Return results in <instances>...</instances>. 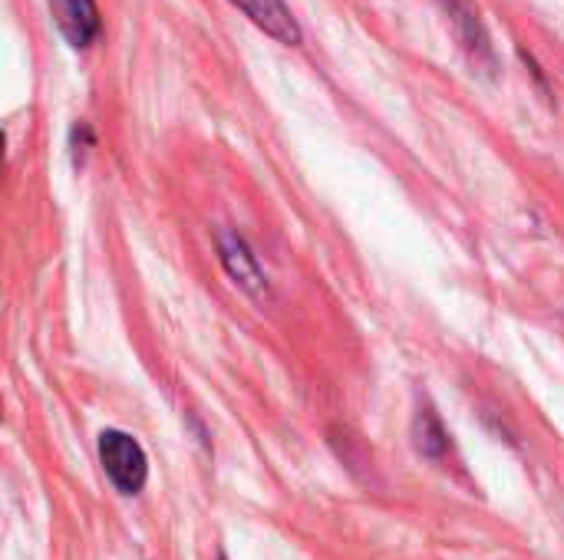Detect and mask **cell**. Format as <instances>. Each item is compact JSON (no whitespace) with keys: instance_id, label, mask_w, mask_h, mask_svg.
Returning <instances> with one entry per match:
<instances>
[{"instance_id":"6da1fadb","label":"cell","mask_w":564,"mask_h":560,"mask_svg":"<svg viewBox=\"0 0 564 560\" xmlns=\"http://www.w3.org/2000/svg\"><path fill=\"white\" fill-rule=\"evenodd\" d=\"M99 462L109 475V482L122 492V495H139L145 488L149 479V459L142 452V446L119 432V429H106L99 436Z\"/></svg>"},{"instance_id":"7a4b0ae2","label":"cell","mask_w":564,"mask_h":560,"mask_svg":"<svg viewBox=\"0 0 564 560\" xmlns=\"http://www.w3.org/2000/svg\"><path fill=\"white\" fill-rule=\"evenodd\" d=\"M218 254H221L225 271L235 277V284H241V287H245L248 294H254V297L268 294V277H264V271H261L254 251L245 244L241 234L225 231V234L218 238Z\"/></svg>"},{"instance_id":"3957f363","label":"cell","mask_w":564,"mask_h":560,"mask_svg":"<svg viewBox=\"0 0 564 560\" xmlns=\"http://www.w3.org/2000/svg\"><path fill=\"white\" fill-rule=\"evenodd\" d=\"M50 13L66 36L69 46L83 50L99 36V10L96 0H50Z\"/></svg>"},{"instance_id":"277c9868","label":"cell","mask_w":564,"mask_h":560,"mask_svg":"<svg viewBox=\"0 0 564 560\" xmlns=\"http://www.w3.org/2000/svg\"><path fill=\"white\" fill-rule=\"evenodd\" d=\"M264 33H271L274 40L294 46L301 43V26L294 20V13L288 10L284 0H235Z\"/></svg>"},{"instance_id":"5b68a950","label":"cell","mask_w":564,"mask_h":560,"mask_svg":"<svg viewBox=\"0 0 564 560\" xmlns=\"http://www.w3.org/2000/svg\"><path fill=\"white\" fill-rule=\"evenodd\" d=\"M416 449L423 452V455H430V459H440L443 452H446V432H443V426H440V419L433 416V413H426V416H420V422H416Z\"/></svg>"},{"instance_id":"8992f818","label":"cell","mask_w":564,"mask_h":560,"mask_svg":"<svg viewBox=\"0 0 564 560\" xmlns=\"http://www.w3.org/2000/svg\"><path fill=\"white\" fill-rule=\"evenodd\" d=\"M221 560H225V558H221Z\"/></svg>"}]
</instances>
